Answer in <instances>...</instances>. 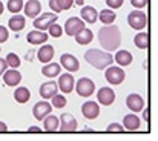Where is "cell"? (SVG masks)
<instances>
[{
  "instance_id": "f1b7e54d",
  "label": "cell",
  "mask_w": 158,
  "mask_h": 141,
  "mask_svg": "<svg viewBox=\"0 0 158 141\" xmlns=\"http://www.w3.org/2000/svg\"><path fill=\"white\" fill-rule=\"evenodd\" d=\"M134 43H135V46L138 48V49H146V48H149V34H146V32L137 34L135 39H134Z\"/></svg>"
},
{
  "instance_id": "cb8c5ba5",
  "label": "cell",
  "mask_w": 158,
  "mask_h": 141,
  "mask_svg": "<svg viewBox=\"0 0 158 141\" xmlns=\"http://www.w3.org/2000/svg\"><path fill=\"white\" fill-rule=\"evenodd\" d=\"M60 71H61L60 63H51V61H49V64L45 63V66L42 68V74H43L45 77H49V78L58 77V75H60Z\"/></svg>"
},
{
  "instance_id": "f546056e",
  "label": "cell",
  "mask_w": 158,
  "mask_h": 141,
  "mask_svg": "<svg viewBox=\"0 0 158 141\" xmlns=\"http://www.w3.org/2000/svg\"><path fill=\"white\" fill-rule=\"evenodd\" d=\"M23 0H8L6 3V8L11 14H19L22 9H23Z\"/></svg>"
},
{
  "instance_id": "8992f818",
  "label": "cell",
  "mask_w": 158,
  "mask_h": 141,
  "mask_svg": "<svg viewBox=\"0 0 158 141\" xmlns=\"http://www.w3.org/2000/svg\"><path fill=\"white\" fill-rule=\"evenodd\" d=\"M94 91H95V83L91 78H88V77H83V78H80L75 83V92L80 97H85V98L91 97L94 94Z\"/></svg>"
},
{
  "instance_id": "4316f807",
  "label": "cell",
  "mask_w": 158,
  "mask_h": 141,
  "mask_svg": "<svg viewBox=\"0 0 158 141\" xmlns=\"http://www.w3.org/2000/svg\"><path fill=\"white\" fill-rule=\"evenodd\" d=\"M42 121H43V126H45V131L46 132H57L58 131V117L49 114Z\"/></svg>"
},
{
  "instance_id": "ffe728a7",
  "label": "cell",
  "mask_w": 158,
  "mask_h": 141,
  "mask_svg": "<svg viewBox=\"0 0 158 141\" xmlns=\"http://www.w3.org/2000/svg\"><path fill=\"white\" fill-rule=\"evenodd\" d=\"M80 15H81V20L89 23V25L95 23L97 19H98V12L94 6H83L81 11H80Z\"/></svg>"
},
{
  "instance_id": "7a4b0ae2",
  "label": "cell",
  "mask_w": 158,
  "mask_h": 141,
  "mask_svg": "<svg viewBox=\"0 0 158 141\" xmlns=\"http://www.w3.org/2000/svg\"><path fill=\"white\" fill-rule=\"evenodd\" d=\"M85 60H86L92 68H95V69H98V71H103V69H106L107 66H110V64L114 63L112 54L105 52V51H100V49H97V48H92V49L86 51Z\"/></svg>"
},
{
  "instance_id": "f35d334b",
  "label": "cell",
  "mask_w": 158,
  "mask_h": 141,
  "mask_svg": "<svg viewBox=\"0 0 158 141\" xmlns=\"http://www.w3.org/2000/svg\"><path fill=\"white\" fill-rule=\"evenodd\" d=\"M49 8L52 9V12H55V14L61 12L60 8H58V5H57V0H49Z\"/></svg>"
},
{
  "instance_id": "60d3db41",
  "label": "cell",
  "mask_w": 158,
  "mask_h": 141,
  "mask_svg": "<svg viewBox=\"0 0 158 141\" xmlns=\"http://www.w3.org/2000/svg\"><path fill=\"white\" fill-rule=\"evenodd\" d=\"M143 118L149 123V120H151V110H149V109H144V110H143Z\"/></svg>"
},
{
  "instance_id": "b9f144b4",
  "label": "cell",
  "mask_w": 158,
  "mask_h": 141,
  "mask_svg": "<svg viewBox=\"0 0 158 141\" xmlns=\"http://www.w3.org/2000/svg\"><path fill=\"white\" fill-rule=\"evenodd\" d=\"M28 132H29V134H39V132H42V129L32 126V127H28Z\"/></svg>"
},
{
  "instance_id": "7dc6e473",
  "label": "cell",
  "mask_w": 158,
  "mask_h": 141,
  "mask_svg": "<svg viewBox=\"0 0 158 141\" xmlns=\"http://www.w3.org/2000/svg\"><path fill=\"white\" fill-rule=\"evenodd\" d=\"M0 52H2V51H0Z\"/></svg>"
},
{
  "instance_id": "d4e9b609",
  "label": "cell",
  "mask_w": 158,
  "mask_h": 141,
  "mask_svg": "<svg viewBox=\"0 0 158 141\" xmlns=\"http://www.w3.org/2000/svg\"><path fill=\"white\" fill-rule=\"evenodd\" d=\"M114 60L117 61V64H120V66L124 68V66H129V64L132 63V54H131L129 51L121 49V51H118V52L115 54Z\"/></svg>"
},
{
  "instance_id": "30bf717a",
  "label": "cell",
  "mask_w": 158,
  "mask_h": 141,
  "mask_svg": "<svg viewBox=\"0 0 158 141\" xmlns=\"http://www.w3.org/2000/svg\"><path fill=\"white\" fill-rule=\"evenodd\" d=\"M52 112V106L48 103V101H39V103H35L34 104V107H32V115H34V118L35 120H39V121H42L46 115H49Z\"/></svg>"
},
{
  "instance_id": "d6a6232c",
  "label": "cell",
  "mask_w": 158,
  "mask_h": 141,
  "mask_svg": "<svg viewBox=\"0 0 158 141\" xmlns=\"http://www.w3.org/2000/svg\"><path fill=\"white\" fill-rule=\"evenodd\" d=\"M46 31H49V35L54 37V39H58V37H61V34H63V28H61L60 25H57V23H52Z\"/></svg>"
},
{
  "instance_id": "6da1fadb",
  "label": "cell",
  "mask_w": 158,
  "mask_h": 141,
  "mask_svg": "<svg viewBox=\"0 0 158 141\" xmlns=\"http://www.w3.org/2000/svg\"><path fill=\"white\" fill-rule=\"evenodd\" d=\"M98 42L106 51H117L121 43L120 28L115 25H105L98 31Z\"/></svg>"
},
{
  "instance_id": "836d02e7",
  "label": "cell",
  "mask_w": 158,
  "mask_h": 141,
  "mask_svg": "<svg viewBox=\"0 0 158 141\" xmlns=\"http://www.w3.org/2000/svg\"><path fill=\"white\" fill-rule=\"evenodd\" d=\"M57 5H58L60 11H68V9L72 8L74 0H57Z\"/></svg>"
},
{
  "instance_id": "f6af8a7d",
  "label": "cell",
  "mask_w": 158,
  "mask_h": 141,
  "mask_svg": "<svg viewBox=\"0 0 158 141\" xmlns=\"http://www.w3.org/2000/svg\"><path fill=\"white\" fill-rule=\"evenodd\" d=\"M34 52H35V51H29V54H28V57H26V58H28V60H31V58H32V54H34Z\"/></svg>"
},
{
  "instance_id": "44dd1931",
  "label": "cell",
  "mask_w": 158,
  "mask_h": 141,
  "mask_svg": "<svg viewBox=\"0 0 158 141\" xmlns=\"http://www.w3.org/2000/svg\"><path fill=\"white\" fill-rule=\"evenodd\" d=\"M37 58L40 63H49L54 58V46L43 43V46L37 51Z\"/></svg>"
},
{
  "instance_id": "e575fe53",
  "label": "cell",
  "mask_w": 158,
  "mask_h": 141,
  "mask_svg": "<svg viewBox=\"0 0 158 141\" xmlns=\"http://www.w3.org/2000/svg\"><path fill=\"white\" fill-rule=\"evenodd\" d=\"M107 132H115V134H121V132H124V127H123L121 124H118V123H110V124L107 126Z\"/></svg>"
},
{
  "instance_id": "5b68a950",
  "label": "cell",
  "mask_w": 158,
  "mask_h": 141,
  "mask_svg": "<svg viewBox=\"0 0 158 141\" xmlns=\"http://www.w3.org/2000/svg\"><path fill=\"white\" fill-rule=\"evenodd\" d=\"M57 19H58V15L55 14V12H45V14H42V15H37L35 19H34V28L35 29H39V31H46L52 23L57 22Z\"/></svg>"
},
{
  "instance_id": "2e32d148",
  "label": "cell",
  "mask_w": 158,
  "mask_h": 141,
  "mask_svg": "<svg viewBox=\"0 0 158 141\" xmlns=\"http://www.w3.org/2000/svg\"><path fill=\"white\" fill-rule=\"evenodd\" d=\"M23 8H25V15L29 19H35L42 12V3L39 0H28L23 5Z\"/></svg>"
},
{
  "instance_id": "d6986e66",
  "label": "cell",
  "mask_w": 158,
  "mask_h": 141,
  "mask_svg": "<svg viewBox=\"0 0 158 141\" xmlns=\"http://www.w3.org/2000/svg\"><path fill=\"white\" fill-rule=\"evenodd\" d=\"M26 40H28V43H31V45H43V43H46V40H48V34H46L45 31L34 29V31L28 32Z\"/></svg>"
},
{
  "instance_id": "7402d4cb",
  "label": "cell",
  "mask_w": 158,
  "mask_h": 141,
  "mask_svg": "<svg viewBox=\"0 0 158 141\" xmlns=\"http://www.w3.org/2000/svg\"><path fill=\"white\" fill-rule=\"evenodd\" d=\"M75 42L78 45H89L92 40H94V32L89 29V28H83L80 32H77L75 35Z\"/></svg>"
},
{
  "instance_id": "277c9868",
  "label": "cell",
  "mask_w": 158,
  "mask_h": 141,
  "mask_svg": "<svg viewBox=\"0 0 158 141\" xmlns=\"http://www.w3.org/2000/svg\"><path fill=\"white\" fill-rule=\"evenodd\" d=\"M127 23H129V26H131L132 29L141 31V29L146 28V25H148V17H146V14H144L143 11L137 9V11L129 12V15H127Z\"/></svg>"
},
{
  "instance_id": "5bb4252c",
  "label": "cell",
  "mask_w": 158,
  "mask_h": 141,
  "mask_svg": "<svg viewBox=\"0 0 158 141\" xmlns=\"http://www.w3.org/2000/svg\"><path fill=\"white\" fill-rule=\"evenodd\" d=\"M126 106L129 107V110H132L134 114H137V112H141L144 109V100H143L141 95L131 94V95H127V98H126Z\"/></svg>"
},
{
  "instance_id": "ba28073f",
  "label": "cell",
  "mask_w": 158,
  "mask_h": 141,
  "mask_svg": "<svg viewBox=\"0 0 158 141\" xmlns=\"http://www.w3.org/2000/svg\"><path fill=\"white\" fill-rule=\"evenodd\" d=\"M83 28H85V22H83L81 19H78V17H71V19L66 20L63 31H64L69 37H74V35H75L77 32H80Z\"/></svg>"
},
{
  "instance_id": "8d00e7d4",
  "label": "cell",
  "mask_w": 158,
  "mask_h": 141,
  "mask_svg": "<svg viewBox=\"0 0 158 141\" xmlns=\"http://www.w3.org/2000/svg\"><path fill=\"white\" fill-rule=\"evenodd\" d=\"M8 37H9V31H8V28H5V26L0 25V45L5 43V42L8 40Z\"/></svg>"
},
{
  "instance_id": "bcb514c9",
  "label": "cell",
  "mask_w": 158,
  "mask_h": 141,
  "mask_svg": "<svg viewBox=\"0 0 158 141\" xmlns=\"http://www.w3.org/2000/svg\"><path fill=\"white\" fill-rule=\"evenodd\" d=\"M3 9H5V6H3V3H2V2H0V15H2V14H3Z\"/></svg>"
},
{
  "instance_id": "484cf974",
  "label": "cell",
  "mask_w": 158,
  "mask_h": 141,
  "mask_svg": "<svg viewBox=\"0 0 158 141\" xmlns=\"http://www.w3.org/2000/svg\"><path fill=\"white\" fill-rule=\"evenodd\" d=\"M29 98H31V91H29L28 88H25V86H20V88H17V89L14 91V100H15L17 103H20V104L28 103Z\"/></svg>"
},
{
  "instance_id": "603a6c76",
  "label": "cell",
  "mask_w": 158,
  "mask_h": 141,
  "mask_svg": "<svg viewBox=\"0 0 158 141\" xmlns=\"http://www.w3.org/2000/svg\"><path fill=\"white\" fill-rule=\"evenodd\" d=\"M25 25H26V20H25V17H23V15H19V14L12 15V17L9 19V22H8V26H9V29H12L14 32H19V31H22V29L25 28Z\"/></svg>"
},
{
  "instance_id": "8fae6325",
  "label": "cell",
  "mask_w": 158,
  "mask_h": 141,
  "mask_svg": "<svg viewBox=\"0 0 158 141\" xmlns=\"http://www.w3.org/2000/svg\"><path fill=\"white\" fill-rule=\"evenodd\" d=\"M81 115L86 120H95L100 115V106L97 101H86L81 106Z\"/></svg>"
},
{
  "instance_id": "3957f363",
  "label": "cell",
  "mask_w": 158,
  "mask_h": 141,
  "mask_svg": "<svg viewBox=\"0 0 158 141\" xmlns=\"http://www.w3.org/2000/svg\"><path fill=\"white\" fill-rule=\"evenodd\" d=\"M105 78L107 83L117 86V85H121L126 78V74L124 71L121 69V66H107L105 69Z\"/></svg>"
},
{
  "instance_id": "7bdbcfd3",
  "label": "cell",
  "mask_w": 158,
  "mask_h": 141,
  "mask_svg": "<svg viewBox=\"0 0 158 141\" xmlns=\"http://www.w3.org/2000/svg\"><path fill=\"white\" fill-rule=\"evenodd\" d=\"M6 131H8V126L3 121H0V132H6Z\"/></svg>"
},
{
  "instance_id": "4fadbf2b",
  "label": "cell",
  "mask_w": 158,
  "mask_h": 141,
  "mask_svg": "<svg viewBox=\"0 0 158 141\" xmlns=\"http://www.w3.org/2000/svg\"><path fill=\"white\" fill-rule=\"evenodd\" d=\"M74 85H75L74 77H72L69 72L61 74V75L58 77V83H57V86H58V89H60L63 94H71V92L74 91Z\"/></svg>"
},
{
  "instance_id": "ab89813d",
  "label": "cell",
  "mask_w": 158,
  "mask_h": 141,
  "mask_svg": "<svg viewBox=\"0 0 158 141\" xmlns=\"http://www.w3.org/2000/svg\"><path fill=\"white\" fill-rule=\"evenodd\" d=\"M8 69V64H6V60L5 58H0V77L3 75V72Z\"/></svg>"
},
{
  "instance_id": "ac0fdd59",
  "label": "cell",
  "mask_w": 158,
  "mask_h": 141,
  "mask_svg": "<svg viewBox=\"0 0 158 141\" xmlns=\"http://www.w3.org/2000/svg\"><path fill=\"white\" fill-rule=\"evenodd\" d=\"M140 126H141V121H140V118L135 114L124 115V118H123V127H124V131L135 132V131L140 129Z\"/></svg>"
},
{
  "instance_id": "52a82bcc",
  "label": "cell",
  "mask_w": 158,
  "mask_h": 141,
  "mask_svg": "<svg viewBox=\"0 0 158 141\" xmlns=\"http://www.w3.org/2000/svg\"><path fill=\"white\" fill-rule=\"evenodd\" d=\"M78 123L71 114H61V117L58 118V131L61 132H75Z\"/></svg>"
},
{
  "instance_id": "9a60e30c",
  "label": "cell",
  "mask_w": 158,
  "mask_h": 141,
  "mask_svg": "<svg viewBox=\"0 0 158 141\" xmlns=\"http://www.w3.org/2000/svg\"><path fill=\"white\" fill-rule=\"evenodd\" d=\"M97 101H98V104L110 106L115 101V92H114V89H110V88H102V89H98Z\"/></svg>"
},
{
  "instance_id": "d590c367",
  "label": "cell",
  "mask_w": 158,
  "mask_h": 141,
  "mask_svg": "<svg viewBox=\"0 0 158 141\" xmlns=\"http://www.w3.org/2000/svg\"><path fill=\"white\" fill-rule=\"evenodd\" d=\"M123 2L124 0H106V5L110 8V9H118L123 6Z\"/></svg>"
},
{
  "instance_id": "ee69618b",
  "label": "cell",
  "mask_w": 158,
  "mask_h": 141,
  "mask_svg": "<svg viewBox=\"0 0 158 141\" xmlns=\"http://www.w3.org/2000/svg\"><path fill=\"white\" fill-rule=\"evenodd\" d=\"M74 3H75V5H78V6H83L85 0H74Z\"/></svg>"
},
{
  "instance_id": "e0dca14e",
  "label": "cell",
  "mask_w": 158,
  "mask_h": 141,
  "mask_svg": "<svg viewBox=\"0 0 158 141\" xmlns=\"http://www.w3.org/2000/svg\"><path fill=\"white\" fill-rule=\"evenodd\" d=\"M40 97L43 98V100H51L54 95L58 92V86H57V83L52 81V80H49V81H46V83H43L42 86H40Z\"/></svg>"
},
{
  "instance_id": "83f0119b",
  "label": "cell",
  "mask_w": 158,
  "mask_h": 141,
  "mask_svg": "<svg viewBox=\"0 0 158 141\" xmlns=\"http://www.w3.org/2000/svg\"><path fill=\"white\" fill-rule=\"evenodd\" d=\"M98 19H100V22H102L103 25H112V23L115 22V19H117V14L109 8V9H103V11H100Z\"/></svg>"
},
{
  "instance_id": "7c38bea8",
  "label": "cell",
  "mask_w": 158,
  "mask_h": 141,
  "mask_svg": "<svg viewBox=\"0 0 158 141\" xmlns=\"http://www.w3.org/2000/svg\"><path fill=\"white\" fill-rule=\"evenodd\" d=\"M3 81H5L6 86L15 88V86H19L20 81H22V74H20L17 69L9 68V69H6V71L3 72Z\"/></svg>"
},
{
  "instance_id": "1f68e13d",
  "label": "cell",
  "mask_w": 158,
  "mask_h": 141,
  "mask_svg": "<svg viewBox=\"0 0 158 141\" xmlns=\"http://www.w3.org/2000/svg\"><path fill=\"white\" fill-rule=\"evenodd\" d=\"M51 100H52V104H51V106H52V107H57V109H61V107H64V106H66V103H68V100L64 98V95L58 94V92L54 95Z\"/></svg>"
},
{
  "instance_id": "74e56055",
  "label": "cell",
  "mask_w": 158,
  "mask_h": 141,
  "mask_svg": "<svg viewBox=\"0 0 158 141\" xmlns=\"http://www.w3.org/2000/svg\"><path fill=\"white\" fill-rule=\"evenodd\" d=\"M148 3H149V0H131V5H132L134 8H137V9L144 8Z\"/></svg>"
},
{
  "instance_id": "9c48e42d",
  "label": "cell",
  "mask_w": 158,
  "mask_h": 141,
  "mask_svg": "<svg viewBox=\"0 0 158 141\" xmlns=\"http://www.w3.org/2000/svg\"><path fill=\"white\" fill-rule=\"evenodd\" d=\"M60 64L68 71V72H77L80 69V63L77 60V57H74L72 54H61L60 57Z\"/></svg>"
},
{
  "instance_id": "4dcf8cb0",
  "label": "cell",
  "mask_w": 158,
  "mask_h": 141,
  "mask_svg": "<svg viewBox=\"0 0 158 141\" xmlns=\"http://www.w3.org/2000/svg\"><path fill=\"white\" fill-rule=\"evenodd\" d=\"M6 64H8V68H12V69H17L19 66H20V57L17 55V54H14V52H9L8 55H6Z\"/></svg>"
}]
</instances>
